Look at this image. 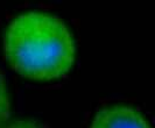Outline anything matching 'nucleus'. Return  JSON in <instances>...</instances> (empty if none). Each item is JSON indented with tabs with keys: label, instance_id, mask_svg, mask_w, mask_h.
Returning a JSON list of instances; mask_svg holds the SVG:
<instances>
[{
	"label": "nucleus",
	"instance_id": "nucleus-4",
	"mask_svg": "<svg viewBox=\"0 0 155 128\" xmlns=\"http://www.w3.org/2000/svg\"><path fill=\"white\" fill-rule=\"evenodd\" d=\"M0 128H46L43 125H41L36 121L33 120H18L11 123H5L1 125L0 123Z\"/></svg>",
	"mask_w": 155,
	"mask_h": 128
},
{
	"label": "nucleus",
	"instance_id": "nucleus-3",
	"mask_svg": "<svg viewBox=\"0 0 155 128\" xmlns=\"http://www.w3.org/2000/svg\"><path fill=\"white\" fill-rule=\"evenodd\" d=\"M9 98L5 83V77L0 71V123H2L9 118Z\"/></svg>",
	"mask_w": 155,
	"mask_h": 128
},
{
	"label": "nucleus",
	"instance_id": "nucleus-2",
	"mask_svg": "<svg viewBox=\"0 0 155 128\" xmlns=\"http://www.w3.org/2000/svg\"><path fill=\"white\" fill-rule=\"evenodd\" d=\"M90 128H150L142 114L128 106H112L96 114Z\"/></svg>",
	"mask_w": 155,
	"mask_h": 128
},
{
	"label": "nucleus",
	"instance_id": "nucleus-1",
	"mask_svg": "<svg viewBox=\"0 0 155 128\" xmlns=\"http://www.w3.org/2000/svg\"><path fill=\"white\" fill-rule=\"evenodd\" d=\"M5 55L12 69L23 77L50 80L69 72L76 47L62 19L29 12L16 16L8 25Z\"/></svg>",
	"mask_w": 155,
	"mask_h": 128
}]
</instances>
